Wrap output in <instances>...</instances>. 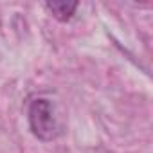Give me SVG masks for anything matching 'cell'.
Listing matches in <instances>:
<instances>
[{
	"mask_svg": "<svg viewBox=\"0 0 153 153\" xmlns=\"http://www.w3.org/2000/svg\"><path fill=\"white\" fill-rule=\"evenodd\" d=\"M78 2H65V0H52V2H45V9L58 20V22H68L72 20L76 9H78Z\"/></svg>",
	"mask_w": 153,
	"mask_h": 153,
	"instance_id": "cell-2",
	"label": "cell"
},
{
	"mask_svg": "<svg viewBox=\"0 0 153 153\" xmlns=\"http://www.w3.org/2000/svg\"><path fill=\"white\" fill-rule=\"evenodd\" d=\"M27 123L31 133L43 142H51L63 133V121L58 106L47 97H36L29 103Z\"/></svg>",
	"mask_w": 153,
	"mask_h": 153,
	"instance_id": "cell-1",
	"label": "cell"
}]
</instances>
